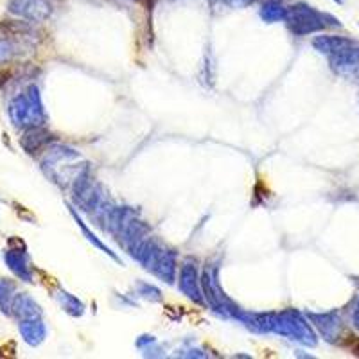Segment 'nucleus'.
Returning a JSON list of instances; mask_svg holds the SVG:
<instances>
[{
  "label": "nucleus",
  "mask_w": 359,
  "mask_h": 359,
  "mask_svg": "<svg viewBox=\"0 0 359 359\" xmlns=\"http://www.w3.org/2000/svg\"><path fill=\"white\" fill-rule=\"evenodd\" d=\"M43 117V104L36 86H29L27 95H18L9 104V118L17 128L40 126Z\"/></svg>",
  "instance_id": "obj_1"
},
{
  "label": "nucleus",
  "mask_w": 359,
  "mask_h": 359,
  "mask_svg": "<svg viewBox=\"0 0 359 359\" xmlns=\"http://www.w3.org/2000/svg\"><path fill=\"white\" fill-rule=\"evenodd\" d=\"M287 27L294 34H307L322 27L320 24V13L307 4H293L287 8Z\"/></svg>",
  "instance_id": "obj_2"
},
{
  "label": "nucleus",
  "mask_w": 359,
  "mask_h": 359,
  "mask_svg": "<svg viewBox=\"0 0 359 359\" xmlns=\"http://www.w3.org/2000/svg\"><path fill=\"white\" fill-rule=\"evenodd\" d=\"M8 11L25 22H45L53 15L49 0H9Z\"/></svg>",
  "instance_id": "obj_3"
},
{
  "label": "nucleus",
  "mask_w": 359,
  "mask_h": 359,
  "mask_svg": "<svg viewBox=\"0 0 359 359\" xmlns=\"http://www.w3.org/2000/svg\"><path fill=\"white\" fill-rule=\"evenodd\" d=\"M4 261L6 264H8V268L11 269L13 273L17 275L20 280L33 282V271H31V262H29L25 245H22L20 248H9L8 252L4 253Z\"/></svg>",
  "instance_id": "obj_4"
},
{
  "label": "nucleus",
  "mask_w": 359,
  "mask_h": 359,
  "mask_svg": "<svg viewBox=\"0 0 359 359\" xmlns=\"http://www.w3.org/2000/svg\"><path fill=\"white\" fill-rule=\"evenodd\" d=\"M18 331H20L22 338L25 343H29L31 347H38L47 336V329H45L43 320L40 318H31V320H22L18 322Z\"/></svg>",
  "instance_id": "obj_5"
},
{
  "label": "nucleus",
  "mask_w": 359,
  "mask_h": 359,
  "mask_svg": "<svg viewBox=\"0 0 359 359\" xmlns=\"http://www.w3.org/2000/svg\"><path fill=\"white\" fill-rule=\"evenodd\" d=\"M11 314L18 320V322H22V320L40 318L41 309H40V306L34 302L33 298L29 297V294L20 293L15 297V300H13Z\"/></svg>",
  "instance_id": "obj_6"
},
{
  "label": "nucleus",
  "mask_w": 359,
  "mask_h": 359,
  "mask_svg": "<svg viewBox=\"0 0 359 359\" xmlns=\"http://www.w3.org/2000/svg\"><path fill=\"white\" fill-rule=\"evenodd\" d=\"M49 140H50V135L47 133L43 128L31 126L27 131H25L24 137H22L20 144L27 153H36L38 149H40L41 146H45Z\"/></svg>",
  "instance_id": "obj_7"
},
{
  "label": "nucleus",
  "mask_w": 359,
  "mask_h": 359,
  "mask_svg": "<svg viewBox=\"0 0 359 359\" xmlns=\"http://www.w3.org/2000/svg\"><path fill=\"white\" fill-rule=\"evenodd\" d=\"M180 287H182V291H184L189 298H192L194 302H203L200 297V287H198V278L196 271H194V266H184L182 275H180Z\"/></svg>",
  "instance_id": "obj_8"
},
{
  "label": "nucleus",
  "mask_w": 359,
  "mask_h": 359,
  "mask_svg": "<svg viewBox=\"0 0 359 359\" xmlns=\"http://www.w3.org/2000/svg\"><path fill=\"white\" fill-rule=\"evenodd\" d=\"M262 20L266 24H275V22H286L287 17V8L277 2V0H268L261 6V11H259Z\"/></svg>",
  "instance_id": "obj_9"
},
{
  "label": "nucleus",
  "mask_w": 359,
  "mask_h": 359,
  "mask_svg": "<svg viewBox=\"0 0 359 359\" xmlns=\"http://www.w3.org/2000/svg\"><path fill=\"white\" fill-rule=\"evenodd\" d=\"M17 287H15V282L9 280V278H0V311L4 314H11V306L13 300L17 297Z\"/></svg>",
  "instance_id": "obj_10"
},
{
  "label": "nucleus",
  "mask_w": 359,
  "mask_h": 359,
  "mask_svg": "<svg viewBox=\"0 0 359 359\" xmlns=\"http://www.w3.org/2000/svg\"><path fill=\"white\" fill-rule=\"evenodd\" d=\"M56 298H57V302L62 304L63 309H65L69 314H74V316H76V314L79 316V314L83 313V309H85L78 298L72 297V294H69V293H65V291H60V293L56 294Z\"/></svg>",
  "instance_id": "obj_11"
},
{
  "label": "nucleus",
  "mask_w": 359,
  "mask_h": 359,
  "mask_svg": "<svg viewBox=\"0 0 359 359\" xmlns=\"http://www.w3.org/2000/svg\"><path fill=\"white\" fill-rule=\"evenodd\" d=\"M70 212H72L74 219L78 221V224H79V229H81V230H83V233H85V236H86V239H88V241H92V243H94V245H95V246H97V248H101V250H102V252H104V253H108V255H110V257H111V259H115V261H118V257H117V255H115V253H114V252H111V250H110V248H108V246H107V245H102V243H101V241H99L97 237H95V236H94V233H92V232H90V230H88V229H86V224H85V223H83V221H81V217H79V216H78V214L74 212V208H70Z\"/></svg>",
  "instance_id": "obj_12"
},
{
  "label": "nucleus",
  "mask_w": 359,
  "mask_h": 359,
  "mask_svg": "<svg viewBox=\"0 0 359 359\" xmlns=\"http://www.w3.org/2000/svg\"><path fill=\"white\" fill-rule=\"evenodd\" d=\"M15 50H17V47H15L13 40L0 38V65L11 62L13 57H15Z\"/></svg>",
  "instance_id": "obj_13"
},
{
  "label": "nucleus",
  "mask_w": 359,
  "mask_h": 359,
  "mask_svg": "<svg viewBox=\"0 0 359 359\" xmlns=\"http://www.w3.org/2000/svg\"><path fill=\"white\" fill-rule=\"evenodd\" d=\"M338 2H341V0H338Z\"/></svg>",
  "instance_id": "obj_14"
}]
</instances>
